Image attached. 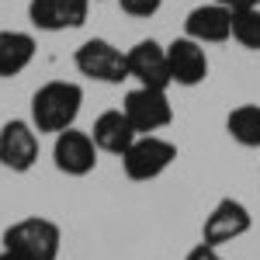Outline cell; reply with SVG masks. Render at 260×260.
I'll return each mask as SVG.
<instances>
[{
	"label": "cell",
	"instance_id": "ffe728a7",
	"mask_svg": "<svg viewBox=\"0 0 260 260\" xmlns=\"http://www.w3.org/2000/svg\"><path fill=\"white\" fill-rule=\"evenodd\" d=\"M0 260H24V257H21V253H14V250H7V246H4V250H0Z\"/></svg>",
	"mask_w": 260,
	"mask_h": 260
},
{
	"label": "cell",
	"instance_id": "4fadbf2b",
	"mask_svg": "<svg viewBox=\"0 0 260 260\" xmlns=\"http://www.w3.org/2000/svg\"><path fill=\"white\" fill-rule=\"evenodd\" d=\"M90 136L98 142L101 153H108V156H121L132 142H136V128H132V121L125 118V111L121 108H108V111H101L94 125H90Z\"/></svg>",
	"mask_w": 260,
	"mask_h": 260
},
{
	"label": "cell",
	"instance_id": "ac0fdd59",
	"mask_svg": "<svg viewBox=\"0 0 260 260\" xmlns=\"http://www.w3.org/2000/svg\"><path fill=\"white\" fill-rule=\"evenodd\" d=\"M184 260H225L222 257V246H208V243H194L191 250H187V257Z\"/></svg>",
	"mask_w": 260,
	"mask_h": 260
},
{
	"label": "cell",
	"instance_id": "9a60e30c",
	"mask_svg": "<svg viewBox=\"0 0 260 260\" xmlns=\"http://www.w3.org/2000/svg\"><path fill=\"white\" fill-rule=\"evenodd\" d=\"M225 136L243 149H260V104H240L225 115Z\"/></svg>",
	"mask_w": 260,
	"mask_h": 260
},
{
	"label": "cell",
	"instance_id": "7a4b0ae2",
	"mask_svg": "<svg viewBox=\"0 0 260 260\" xmlns=\"http://www.w3.org/2000/svg\"><path fill=\"white\" fill-rule=\"evenodd\" d=\"M4 246L21 253L24 260H59L62 229L52 219L28 215V219H18L4 229Z\"/></svg>",
	"mask_w": 260,
	"mask_h": 260
},
{
	"label": "cell",
	"instance_id": "2e32d148",
	"mask_svg": "<svg viewBox=\"0 0 260 260\" xmlns=\"http://www.w3.org/2000/svg\"><path fill=\"white\" fill-rule=\"evenodd\" d=\"M233 42H240L246 52H260V4L233 11Z\"/></svg>",
	"mask_w": 260,
	"mask_h": 260
},
{
	"label": "cell",
	"instance_id": "ba28073f",
	"mask_svg": "<svg viewBox=\"0 0 260 260\" xmlns=\"http://www.w3.org/2000/svg\"><path fill=\"white\" fill-rule=\"evenodd\" d=\"M98 142L90 132H83V128H62L56 132V142H52V163H56V170L66 174V177H87V174H94L98 170Z\"/></svg>",
	"mask_w": 260,
	"mask_h": 260
},
{
	"label": "cell",
	"instance_id": "5b68a950",
	"mask_svg": "<svg viewBox=\"0 0 260 260\" xmlns=\"http://www.w3.org/2000/svg\"><path fill=\"white\" fill-rule=\"evenodd\" d=\"M42 153V132L31 118H11L0 125V167L11 174H28Z\"/></svg>",
	"mask_w": 260,
	"mask_h": 260
},
{
	"label": "cell",
	"instance_id": "7c38bea8",
	"mask_svg": "<svg viewBox=\"0 0 260 260\" xmlns=\"http://www.w3.org/2000/svg\"><path fill=\"white\" fill-rule=\"evenodd\" d=\"M184 35L201 42V45H222L233 39V11L222 4H198L184 18Z\"/></svg>",
	"mask_w": 260,
	"mask_h": 260
},
{
	"label": "cell",
	"instance_id": "e0dca14e",
	"mask_svg": "<svg viewBox=\"0 0 260 260\" xmlns=\"http://www.w3.org/2000/svg\"><path fill=\"white\" fill-rule=\"evenodd\" d=\"M118 7L128 18H153V14H160L163 0H118Z\"/></svg>",
	"mask_w": 260,
	"mask_h": 260
},
{
	"label": "cell",
	"instance_id": "3957f363",
	"mask_svg": "<svg viewBox=\"0 0 260 260\" xmlns=\"http://www.w3.org/2000/svg\"><path fill=\"white\" fill-rule=\"evenodd\" d=\"M121 160V170H125V177L136 180V184H149V180L163 177L174 160H177V146L170 139H163V136H136V142L125 149L118 156Z\"/></svg>",
	"mask_w": 260,
	"mask_h": 260
},
{
	"label": "cell",
	"instance_id": "30bf717a",
	"mask_svg": "<svg viewBox=\"0 0 260 260\" xmlns=\"http://www.w3.org/2000/svg\"><path fill=\"white\" fill-rule=\"evenodd\" d=\"M90 18V0H28V21L39 31H77Z\"/></svg>",
	"mask_w": 260,
	"mask_h": 260
},
{
	"label": "cell",
	"instance_id": "52a82bcc",
	"mask_svg": "<svg viewBox=\"0 0 260 260\" xmlns=\"http://www.w3.org/2000/svg\"><path fill=\"white\" fill-rule=\"evenodd\" d=\"M253 229V215L240 198H219L212 205V212L201 222V243L208 246H229L240 236Z\"/></svg>",
	"mask_w": 260,
	"mask_h": 260
},
{
	"label": "cell",
	"instance_id": "8fae6325",
	"mask_svg": "<svg viewBox=\"0 0 260 260\" xmlns=\"http://www.w3.org/2000/svg\"><path fill=\"white\" fill-rule=\"evenodd\" d=\"M167 62H170V80L177 87H198L208 80V52L205 45L187 35H180L167 45Z\"/></svg>",
	"mask_w": 260,
	"mask_h": 260
},
{
	"label": "cell",
	"instance_id": "5bb4252c",
	"mask_svg": "<svg viewBox=\"0 0 260 260\" xmlns=\"http://www.w3.org/2000/svg\"><path fill=\"white\" fill-rule=\"evenodd\" d=\"M39 52V42L31 31H18V28H4L0 31V80L21 77Z\"/></svg>",
	"mask_w": 260,
	"mask_h": 260
},
{
	"label": "cell",
	"instance_id": "277c9868",
	"mask_svg": "<svg viewBox=\"0 0 260 260\" xmlns=\"http://www.w3.org/2000/svg\"><path fill=\"white\" fill-rule=\"evenodd\" d=\"M73 66H77L80 77H87L94 83H108V87H118V83L128 80L125 49H118L115 42H108V39L80 42L77 52H73Z\"/></svg>",
	"mask_w": 260,
	"mask_h": 260
},
{
	"label": "cell",
	"instance_id": "8992f818",
	"mask_svg": "<svg viewBox=\"0 0 260 260\" xmlns=\"http://www.w3.org/2000/svg\"><path fill=\"white\" fill-rule=\"evenodd\" d=\"M121 111H125V118L132 121V128L139 136L163 132L174 121V104L167 98V90H160V87H139L136 83L121 101Z\"/></svg>",
	"mask_w": 260,
	"mask_h": 260
},
{
	"label": "cell",
	"instance_id": "d6986e66",
	"mask_svg": "<svg viewBox=\"0 0 260 260\" xmlns=\"http://www.w3.org/2000/svg\"><path fill=\"white\" fill-rule=\"evenodd\" d=\"M222 7H229V11H243V7H257L260 0H215Z\"/></svg>",
	"mask_w": 260,
	"mask_h": 260
},
{
	"label": "cell",
	"instance_id": "6da1fadb",
	"mask_svg": "<svg viewBox=\"0 0 260 260\" xmlns=\"http://www.w3.org/2000/svg\"><path fill=\"white\" fill-rule=\"evenodd\" d=\"M83 108V87L73 80H49L31 94V125L39 132L56 136L62 128H73Z\"/></svg>",
	"mask_w": 260,
	"mask_h": 260
},
{
	"label": "cell",
	"instance_id": "9c48e42d",
	"mask_svg": "<svg viewBox=\"0 0 260 260\" xmlns=\"http://www.w3.org/2000/svg\"><path fill=\"white\" fill-rule=\"evenodd\" d=\"M125 62H128V80H136L139 87H160L170 90V62H167V45L156 39H139L132 49H125Z\"/></svg>",
	"mask_w": 260,
	"mask_h": 260
}]
</instances>
